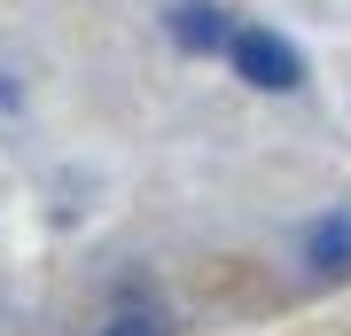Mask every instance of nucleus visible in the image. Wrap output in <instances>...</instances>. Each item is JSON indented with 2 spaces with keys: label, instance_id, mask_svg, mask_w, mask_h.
<instances>
[{
  "label": "nucleus",
  "instance_id": "f03ea898",
  "mask_svg": "<svg viewBox=\"0 0 351 336\" xmlns=\"http://www.w3.org/2000/svg\"><path fill=\"white\" fill-rule=\"evenodd\" d=\"M304 266H313L320 282H343L351 274V203L328 212L320 227H304Z\"/></svg>",
  "mask_w": 351,
  "mask_h": 336
},
{
  "label": "nucleus",
  "instance_id": "20e7f679",
  "mask_svg": "<svg viewBox=\"0 0 351 336\" xmlns=\"http://www.w3.org/2000/svg\"><path fill=\"white\" fill-rule=\"evenodd\" d=\"M101 336H156V321H149V313H117Z\"/></svg>",
  "mask_w": 351,
  "mask_h": 336
},
{
  "label": "nucleus",
  "instance_id": "f257e3e1",
  "mask_svg": "<svg viewBox=\"0 0 351 336\" xmlns=\"http://www.w3.org/2000/svg\"><path fill=\"white\" fill-rule=\"evenodd\" d=\"M226 47H234V71L250 78V87H265V94L304 87V63H297V47H289L281 32H226Z\"/></svg>",
  "mask_w": 351,
  "mask_h": 336
},
{
  "label": "nucleus",
  "instance_id": "7ed1b4c3",
  "mask_svg": "<svg viewBox=\"0 0 351 336\" xmlns=\"http://www.w3.org/2000/svg\"><path fill=\"white\" fill-rule=\"evenodd\" d=\"M172 39L188 55H219L226 47V16L211 8V0H195V8H172Z\"/></svg>",
  "mask_w": 351,
  "mask_h": 336
}]
</instances>
